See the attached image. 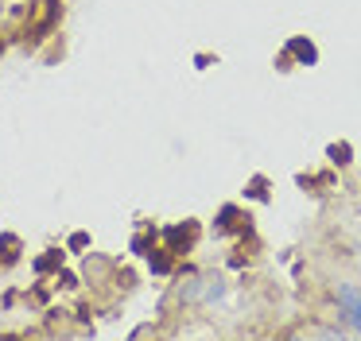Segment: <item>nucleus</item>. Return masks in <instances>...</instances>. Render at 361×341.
<instances>
[{
  "label": "nucleus",
  "instance_id": "obj_1",
  "mask_svg": "<svg viewBox=\"0 0 361 341\" xmlns=\"http://www.w3.org/2000/svg\"><path fill=\"white\" fill-rule=\"evenodd\" d=\"M63 16V4L59 0H32L27 4V27H24V39L27 43H39L43 35H51Z\"/></svg>",
  "mask_w": 361,
  "mask_h": 341
},
{
  "label": "nucleus",
  "instance_id": "obj_2",
  "mask_svg": "<svg viewBox=\"0 0 361 341\" xmlns=\"http://www.w3.org/2000/svg\"><path fill=\"white\" fill-rule=\"evenodd\" d=\"M164 240H167V252H190L198 240V225L195 221H183V225H167L164 229Z\"/></svg>",
  "mask_w": 361,
  "mask_h": 341
},
{
  "label": "nucleus",
  "instance_id": "obj_3",
  "mask_svg": "<svg viewBox=\"0 0 361 341\" xmlns=\"http://www.w3.org/2000/svg\"><path fill=\"white\" fill-rule=\"evenodd\" d=\"M338 302H342L345 318L361 330V291H353V287H338Z\"/></svg>",
  "mask_w": 361,
  "mask_h": 341
},
{
  "label": "nucleus",
  "instance_id": "obj_4",
  "mask_svg": "<svg viewBox=\"0 0 361 341\" xmlns=\"http://www.w3.org/2000/svg\"><path fill=\"white\" fill-rule=\"evenodd\" d=\"M288 54H295L299 66H314V62H319V51H314L311 39H291V43H288Z\"/></svg>",
  "mask_w": 361,
  "mask_h": 341
},
{
  "label": "nucleus",
  "instance_id": "obj_5",
  "mask_svg": "<svg viewBox=\"0 0 361 341\" xmlns=\"http://www.w3.org/2000/svg\"><path fill=\"white\" fill-rule=\"evenodd\" d=\"M245 225H249V217H245L237 206H221V213H218V229H221V232H229V229H245Z\"/></svg>",
  "mask_w": 361,
  "mask_h": 341
},
{
  "label": "nucleus",
  "instance_id": "obj_6",
  "mask_svg": "<svg viewBox=\"0 0 361 341\" xmlns=\"http://www.w3.org/2000/svg\"><path fill=\"white\" fill-rule=\"evenodd\" d=\"M20 260V237L16 232H0V264H16Z\"/></svg>",
  "mask_w": 361,
  "mask_h": 341
},
{
  "label": "nucleus",
  "instance_id": "obj_7",
  "mask_svg": "<svg viewBox=\"0 0 361 341\" xmlns=\"http://www.w3.org/2000/svg\"><path fill=\"white\" fill-rule=\"evenodd\" d=\"M148 268H152V275H167V271H171V256H167V248H152Z\"/></svg>",
  "mask_w": 361,
  "mask_h": 341
},
{
  "label": "nucleus",
  "instance_id": "obj_8",
  "mask_svg": "<svg viewBox=\"0 0 361 341\" xmlns=\"http://www.w3.org/2000/svg\"><path fill=\"white\" fill-rule=\"evenodd\" d=\"M59 268H63V252H59V248H47V256H39V260H35V271H39V275L59 271Z\"/></svg>",
  "mask_w": 361,
  "mask_h": 341
},
{
  "label": "nucleus",
  "instance_id": "obj_9",
  "mask_svg": "<svg viewBox=\"0 0 361 341\" xmlns=\"http://www.w3.org/2000/svg\"><path fill=\"white\" fill-rule=\"evenodd\" d=\"M330 159H334L338 167H345V163H350V144H330Z\"/></svg>",
  "mask_w": 361,
  "mask_h": 341
},
{
  "label": "nucleus",
  "instance_id": "obj_10",
  "mask_svg": "<svg viewBox=\"0 0 361 341\" xmlns=\"http://www.w3.org/2000/svg\"><path fill=\"white\" fill-rule=\"evenodd\" d=\"M86 244H90V237H86V232H71V240H66V248H71V252H82Z\"/></svg>",
  "mask_w": 361,
  "mask_h": 341
},
{
  "label": "nucleus",
  "instance_id": "obj_11",
  "mask_svg": "<svg viewBox=\"0 0 361 341\" xmlns=\"http://www.w3.org/2000/svg\"><path fill=\"white\" fill-rule=\"evenodd\" d=\"M264 186H268V182H264V178L257 175V178H252V182H249V194H252V198H268V190H264Z\"/></svg>",
  "mask_w": 361,
  "mask_h": 341
},
{
  "label": "nucleus",
  "instance_id": "obj_12",
  "mask_svg": "<svg viewBox=\"0 0 361 341\" xmlns=\"http://www.w3.org/2000/svg\"><path fill=\"white\" fill-rule=\"evenodd\" d=\"M59 287H78V275H74V271H63V268H59Z\"/></svg>",
  "mask_w": 361,
  "mask_h": 341
},
{
  "label": "nucleus",
  "instance_id": "obj_13",
  "mask_svg": "<svg viewBox=\"0 0 361 341\" xmlns=\"http://www.w3.org/2000/svg\"><path fill=\"white\" fill-rule=\"evenodd\" d=\"M133 252H144V256H148V237H133Z\"/></svg>",
  "mask_w": 361,
  "mask_h": 341
}]
</instances>
